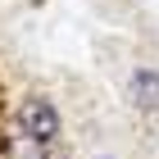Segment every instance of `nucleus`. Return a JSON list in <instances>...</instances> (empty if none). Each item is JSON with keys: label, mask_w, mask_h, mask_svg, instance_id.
Segmentation results:
<instances>
[{"label": "nucleus", "mask_w": 159, "mask_h": 159, "mask_svg": "<svg viewBox=\"0 0 159 159\" xmlns=\"http://www.w3.org/2000/svg\"><path fill=\"white\" fill-rule=\"evenodd\" d=\"M18 118H23V132L32 136V141H55V132H59V114H55V105L41 100V96L23 100Z\"/></svg>", "instance_id": "1"}, {"label": "nucleus", "mask_w": 159, "mask_h": 159, "mask_svg": "<svg viewBox=\"0 0 159 159\" xmlns=\"http://www.w3.org/2000/svg\"><path fill=\"white\" fill-rule=\"evenodd\" d=\"M127 96H132L141 109H159V73H155V68H136Z\"/></svg>", "instance_id": "2"}]
</instances>
